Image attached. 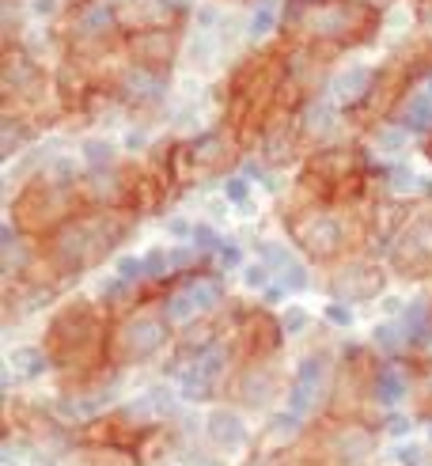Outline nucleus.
Segmentation results:
<instances>
[{
  "label": "nucleus",
  "instance_id": "nucleus-1",
  "mask_svg": "<svg viewBox=\"0 0 432 466\" xmlns=\"http://www.w3.org/2000/svg\"><path fill=\"white\" fill-rule=\"evenodd\" d=\"M318 387H323V360L311 357L304 368H300V376H296V387L288 394V410L281 413V432H292L296 425H300V417L311 413L315 399H318Z\"/></svg>",
  "mask_w": 432,
  "mask_h": 466
},
{
  "label": "nucleus",
  "instance_id": "nucleus-2",
  "mask_svg": "<svg viewBox=\"0 0 432 466\" xmlns=\"http://www.w3.org/2000/svg\"><path fill=\"white\" fill-rule=\"evenodd\" d=\"M216 296H220V289L213 281H190L186 289L167 299V319L171 322H190L201 311H209L216 304Z\"/></svg>",
  "mask_w": 432,
  "mask_h": 466
},
{
  "label": "nucleus",
  "instance_id": "nucleus-3",
  "mask_svg": "<svg viewBox=\"0 0 432 466\" xmlns=\"http://www.w3.org/2000/svg\"><path fill=\"white\" fill-rule=\"evenodd\" d=\"M220 368H224V353H220V349H205L197 360H190L186 368H182V376H178L182 394H186V399H201V394L213 387V380L220 376Z\"/></svg>",
  "mask_w": 432,
  "mask_h": 466
},
{
  "label": "nucleus",
  "instance_id": "nucleus-4",
  "mask_svg": "<svg viewBox=\"0 0 432 466\" xmlns=\"http://www.w3.org/2000/svg\"><path fill=\"white\" fill-rule=\"evenodd\" d=\"M368 84H372L368 68H349V73H341V76L334 80V99L353 103V99H360L364 91H368Z\"/></svg>",
  "mask_w": 432,
  "mask_h": 466
},
{
  "label": "nucleus",
  "instance_id": "nucleus-5",
  "mask_svg": "<svg viewBox=\"0 0 432 466\" xmlns=\"http://www.w3.org/2000/svg\"><path fill=\"white\" fill-rule=\"evenodd\" d=\"M406 126L409 129H432V91H417L406 106Z\"/></svg>",
  "mask_w": 432,
  "mask_h": 466
},
{
  "label": "nucleus",
  "instance_id": "nucleus-6",
  "mask_svg": "<svg viewBox=\"0 0 432 466\" xmlns=\"http://www.w3.org/2000/svg\"><path fill=\"white\" fill-rule=\"evenodd\" d=\"M379 402H387V406H391V402H398L402 399V394H406V371L402 368H383L379 371Z\"/></svg>",
  "mask_w": 432,
  "mask_h": 466
},
{
  "label": "nucleus",
  "instance_id": "nucleus-7",
  "mask_svg": "<svg viewBox=\"0 0 432 466\" xmlns=\"http://www.w3.org/2000/svg\"><path fill=\"white\" fill-rule=\"evenodd\" d=\"M209 436L216 440V444H236V440L243 436V425L236 421L232 413H216L209 421Z\"/></svg>",
  "mask_w": 432,
  "mask_h": 466
},
{
  "label": "nucleus",
  "instance_id": "nucleus-8",
  "mask_svg": "<svg viewBox=\"0 0 432 466\" xmlns=\"http://www.w3.org/2000/svg\"><path fill=\"white\" fill-rule=\"evenodd\" d=\"M156 341H159V326L156 322H136L129 330V349L136 357L148 353V349H156Z\"/></svg>",
  "mask_w": 432,
  "mask_h": 466
},
{
  "label": "nucleus",
  "instance_id": "nucleus-9",
  "mask_svg": "<svg viewBox=\"0 0 432 466\" xmlns=\"http://www.w3.org/2000/svg\"><path fill=\"white\" fill-rule=\"evenodd\" d=\"M167 269H171V254L167 250H152L148 258H145V273L148 277H164Z\"/></svg>",
  "mask_w": 432,
  "mask_h": 466
},
{
  "label": "nucleus",
  "instance_id": "nucleus-10",
  "mask_svg": "<svg viewBox=\"0 0 432 466\" xmlns=\"http://www.w3.org/2000/svg\"><path fill=\"white\" fill-rule=\"evenodd\" d=\"M273 23H277V12H273V8H258V12H255V19H250V35L262 38V35L273 27Z\"/></svg>",
  "mask_w": 432,
  "mask_h": 466
},
{
  "label": "nucleus",
  "instance_id": "nucleus-11",
  "mask_svg": "<svg viewBox=\"0 0 432 466\" xmlns=\"http://www.w3.org/2000/svg\"><path fill=\"white\" fill-rule=\"evenodd\" d=\"M145 273V258H122L118 262V281H136V277H141Z\"/></svg>",
  "mask_w": 432,
  "mask_h": 466
},
{
  "label": "nucleus",
  "instance_id": "nucleus-12",
  "mask_svg": "<svg viewBox=\"0 0 432 466\" xmlns=\"http://www.w3.org/2000/svg\"><path fill=\"white\" fill-rule=\"evenodd\" d=\"M15 364L23 368V376H38L42 371V357L31 353V349H23V353H15Z\"/></svg>",
  "mask_w": 432,
  "mask_h": 466
},
{
  "label": "nucleus",
  "instance_id": "nucleus-13",
  "mask_svg": "<svg viewBox=\"0 0 432 466\" xmlns=\"http://www.w3.org/2000/svg\"><path fill=\"white\" fill-rule=\"evenodd\" d=\"M246 194H250V186H246L243 178H232V182H227V201L243 205V201H246Z\"/></svg>",
  "mask_w": 432,
  "mask_h": 466
},
{
  "label": "nucleus",
  "instance_id": "nucleus-14",
  "mask_svg": "<svg viewBox=\"0 0 432 466\" xmlns=\"http://www.w3.org/2000/svg\"><path fill=\"white\" fill-rule=\"evenodd\" d=\"M327 319H330V322H337V326H349V322H353L349 308H334V304L327 308Z\"/></svg>",
  "mask_w": 432,
  "mask_h": 466
},
{
  "label": "nucleus",
  "instance_id": "nucleus-15",
  "mask_svg": "<svg viewBox=\"0 0 432 466\" xmlns=\"http://www.w3.org/2000/svg\"><path fill=\"white\" fill-rule=\"evenodd\" d=\"M402 141H406L402 129H387V133L379 137V145H383V148H402Z\"/></svg>",
  "mask_w": 432,
  "mask_h": 466
},
{
  "label": "nucleus",
  "instance_id": "nucleus-16",
  "mask_svg": "<svg viewBox=\"0 0 432 466\" xmlns=\"http://www.w3.org/2000/svg\"><path fill=\"white\" fill-rule=\"evenodd\" d=\"M246 285L262 289V285H266V266H250V269H246Z\"/></svg>",
  "mask_w": 432,
  "mask_h": 466
},
{
  "label": "nucleus",
  "instance_id": "nucleus-17",
  "mask_svg": "<svg viewBox=\"0 0 432 466\" xmlns=\"http://www.w3.org/2000/svg\"><path fill=\"white\" fill-rule=\"evenodd\" d=\"M304 322H307V315H304V311H288V315H285V330L292 334V330H300Z\"/></svg>",
  "mask_w": 432,
  "mask_h": 466
},
{
  "label": "nucleus",
  "instance_id": "nucleus-18",
  "mask_svg": "<svg viewBox=\"0 0 432 466\" xmlns=\"http://www.w3.org/2000/svg\"><path fill=\"white\" fill-rule=\"evenodd\" d=\"M87 159H99V167L110 159V148L106 145H87Z\"/></svg>",
  "mask_w": 432,
  "mask_h": 466
},
{
  "label": "nucleus",
  "instance_id": "nucleus-19",
  "mask_svg": "<svg viewBox=\"0 0 432 466\" xmlns=\"http://www.w3.org/2000/svg\"><path fill=\"white\" fill-rule=\"evenodd\" d=\"M239 262V250L236 247H220V266H236Z\"/></svg>",
  "mask_w": 432,
  "mask_h": 466
},
{
  "label": "nucleus",
  "instance_id": "nucleus-20",
  "mask_svg": "<svg viewBox=\"0 0 432 466\" xmlns=\"http://www.w3.org/2000/svg\"><path fill=\"white\" fill-rule=\"evenodd\" d=\"M409 425H406V417H395V421H391V432H406Z\"/></svg>",
  "mask_w": 432,
  "mask_h": 466
},
{
  "label": "nucleus",
  "instance_id": "nucleus-21",
  "mask_svg": "<svg viewBox=\"0 0 432 466\" xmlns=\"http://www.w3.org/2000/svg\"><path fill=\"white\" fill-rule=\"evenodd\" d=\"M428 91H432V80H428Z\"/></svg>",
  "mask_w": 432,
  "mask_h": 466
}]
</instances>
